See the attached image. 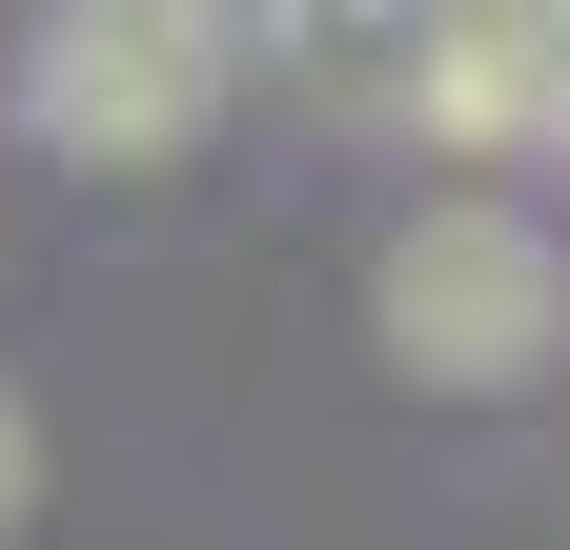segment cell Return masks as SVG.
Instances as JSON below:
<instances>
[{"mask_svg":"<svg viewBox=\"0 0 570 550\" xmlns=\"http://www.w3.org/2000/svg\"><path fill=\"white\" fill-rule=\"evenodd\" d=\"M407 102L449 122V144H550V122H570V41H550V21H510V0H428Z\"/></svg>","mask_w":570,"mask_h":550,"instance_id":"3","label":"cell"},{"mask_svg":"<svg viewBox=\"0 0 570 550\" xmlns=\"http://www.w3.org/2000/svg\"><path fill=\"white\" fill-rule=\"evenodd\" d=\"M510 21H550V41H570V0H510Z\"/></svg>","mask_w":570,"mask_h":550,"instance_id":"6","label":"cell"},{"mask_svg":"<svg viewBox=\"0 0 570 550\" xmlns=\"http://www.w3.org/2000/svg\"><path fill=\"white\" fill-rule=\"evenodd\" d=\"M367 326H387L407 387H530L550 326H570V265H550V225H510V204H428V225H387V265H367Z\"/></svg>","mask_w":570,"mask_h":550,"instance_id":"1","label":"cell"},{"mask_svg":"<svg viewBox=\"0 0 570 550\" xmlns=\"http://www.w3.org/2000/svg\"><path fill=\"white\" fill-rule=\"evenodd\" d=\"M204 102H225V21L204 0H61V41H41V144L61 164H164V144H204Z\"/></svg>","mask_w":570,"mask_h":550,"instance_id":"2","label":"cell"},{"mask_svg":"<svg viewBox=\"0 0 570 550\" xmlns=\"http://www.w3.org/2000/svg\"><path fill=\"white\" fill-rule=\"evenodd\" d=\"M204 21H225V61L265 41V61H326V41H367V0H204Z\"/></svg>","mask_w":570,"mask_h":550,"instance_id":"4","label":"cell"},{"mask_svg":"<svg viewBox=\"0 0 570 550\" xmlns=\"http://www.w3.org/2000/svg\"><path fill=\"white\" fill-rule=\"evenodd\" d=\"M41 510V429H21V387H0V530Z\"/></svg>","mask_w":570,"mask_h":550,"instance_id":"5","label":"cell"}]
</instances>
